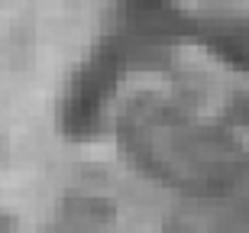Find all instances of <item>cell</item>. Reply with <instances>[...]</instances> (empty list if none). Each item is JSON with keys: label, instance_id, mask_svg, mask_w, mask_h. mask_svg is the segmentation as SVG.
Returning a JSON list of instances; mask_svg holds the SVG:
<instances>
[{"label": "cell", "instance_id": "obj_2", "mask_svg": "<svg viewBox=\"0 0 249 233\" xmlns=\"http://www.w3.org/2000/svg\"><path fill=\"white\" fill-rule=\"evenodd\" d=\"M217 49L223 55H230L236 65H246L249 68V26L246 23H236V26H227L217 39Z\"/></svg>", "mask_w": 249, "mask_h": 233}, {"label": "cell", "instance_id": "obj_1", "mask_svg": "<svg viewBox=\"0 0 249 233\" xmlns=\"http://www.w3.org/2000/svg\"><path fill=\"white\" fill-rule=\"evenodd\" d=\"M117 75H120V52H117V46L97 49L88 58V65L78 72V78L71 81L68 94H65V104H62L65 130H71V133L91 130L94 120L101 117L107 97L113 94Z\"/></svg>", "mask_w": 249, "mask_h": 233}, {"label": "cell", "instance_id": "obj_3", "mask_svg": "<svg viewBox=\"0 0 249 233\" xmlns=\"http://www.w3.org/2000/svg\"><path fill=\"white\" fill-rule=\"evenodd\" d=\"M0 233H3V220H0Z\"/></svg>", "mask_w": 249, "mask_h": 233}]
</instances>
